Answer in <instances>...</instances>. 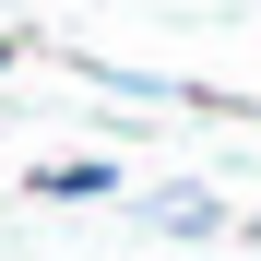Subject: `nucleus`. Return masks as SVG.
I'll use <instances>...</instances> for the list:
<instances>
[{"label": "nucleus", "mask_w": 261, "mask_h": 261, "mask_svg": "<svg viewBox=\"0 0 261 261\" xmlns=\"http://www.w3.org/2000/svg\"><path fill=\"white\" fill-rule=\"evenodd\" d=\"M24 190H36V202H107V190H119V166H107V154H48Z\"/></svg>", "instance_id": "f257e3e1"}, {"label": "nucleus", "mask_w": 261, "mask_h": 261, "mask_svg": "<svg viewBox=\"0 0 261 261\" xmlns=\"http://www.w3.org/2000/svg\"><path fill=\"white\" fill-rule=\"evenodd\" d=\"M143 214H154L166 238H214V226H226V202H214V190H154Z\"/></svg>", "instance_id": "f03ea898"}, {"label": "nucleus", "mask_w": 261, "mask_h": 261, "mask_svg": "<svg viewBox=\"0 0 261 261\" xmlns=\"http://www.w3.org/2000/svg\"><path fill=\"white\" fill-rule=\"evenodd\" d=\"M0 71H12V36H0Z\"/></svg>", "instance_id": "7ed1b4c3"}, {"label": "nucleus", "mask_w": 261, "mask_h": 261, "mask_svg": "<svg viewBox=\"0 0 261 261\" xmlns=\"http://www.w3.org/2000/svg\"><path fill=\"white\" fill-rule=\"evenodd\" d=\"M249 238H261V214H249Z\"/></svg>", "instance_id": "20e7f679"}]
</instances>
